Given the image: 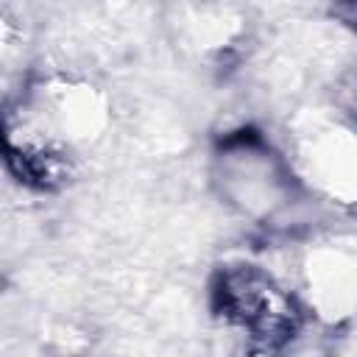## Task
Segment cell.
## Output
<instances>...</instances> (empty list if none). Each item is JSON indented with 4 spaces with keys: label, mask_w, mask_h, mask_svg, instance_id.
Listing matches in <instances>:
<instances>
[{
    "label": "cell",
    "mask_w": 357,
    "mask_h": 357,
    "mask_svg": "<svg viewBox=\"0 0 357 357\" xmlns=\"http://www.w3.org/2000/svg\"><path fill=\"white\" fill-rule=\"evenodd\" d=\"M212 187L223 204L257 223H273L296 206V167L257 131L226 134L212 153Z\"/></svg>",
    "instance_id": "1"
},
{
    "label": "cell",
    "mask_w": 357,
    "mask_h": 357,
    "mask_svg": "<svg viewBox=\"0 0 357 357\" xmlns=\"http://www.w3.org/2000/svg\"><path fill=\"white\" fill-rule=\"evenodd\" d=\"M212 307L251 346L276 351L287 346L301 324V301L265 268L251 262L223 265L212 282Z\"/></svg>",
    "instance_id": "2"
},
{
    "label": "cell",
    "mask_w": 357,
    "mask_h": 357,
    "mask_svg": "<svg viewBox=\"0 0 357 357\" xmlns=\"http://www.w3.org/2000/svg\"><path fill=\"white\" fill-rule=\"evenodd\" d=\"M307 304L324 321H343L357 310V257L346 248H318L304 265Z\"/></svg>",
    "instance_id": "3"
},
{
    "label": "cell",
    "mask_w": 357,
    "mask_h": 357,
    "mask_svg": "<svg viewBox=\"0 0 357 357\" xmlns=\"http://www.w3.org/2000/svg\"><path fill=\"white\" fill-rule=\"evenodd\" d=\"M310 176L332 198H357V134L343 126H326L307 142Z\"/></svg>",
    "instance_id": "4"
},
{
    "label": "cell",
    "mask_w": 357,
    "mask_h": 357,
    "mask_svg": "<svg viewBox=\"0 0 357 357\" xmlns=\"http://www.w3.org/2000/svg\"><path fill=\"white\" fill-rule=\"evenodd\" d=\"M190 17L184 22V33L190 36V45L201 50H218L229 47L240 33V17H234L231 8L223 6H192L184 8Z\"/></svg>",
    "instance_id": "5"
},
{
    "label": "cell",
    "mask_w": 357,
    "mask_h": 357,
    "mask_svg": "<svg viewBox=\"0 0 357 357\" xmlns=\"http://www.w3.org/2000/svg\"><path fill=\"white\" fill-rule=\"evenodd\" d=\"M234 357H273V351H265V349L251 346V349H245V351H240V354H234Z\"/></svg>",
    "instance_id": "6"
},
{
    "label": "cell",
    "mask_w": 357,
    "mask_h": 357,
    "mask_svg": "<svg viewBox=\"0 0 357 357\" xmlns=\"http://www.w3.org/2000/svg\"><path fill=\"white\" fill-rule=\"evenodd\" d=\"M340 14H346V20H349V25H354L357 28V6H349V8H337Z\"/></svg>",
    "instance_id": "7"
}]
</instances>
